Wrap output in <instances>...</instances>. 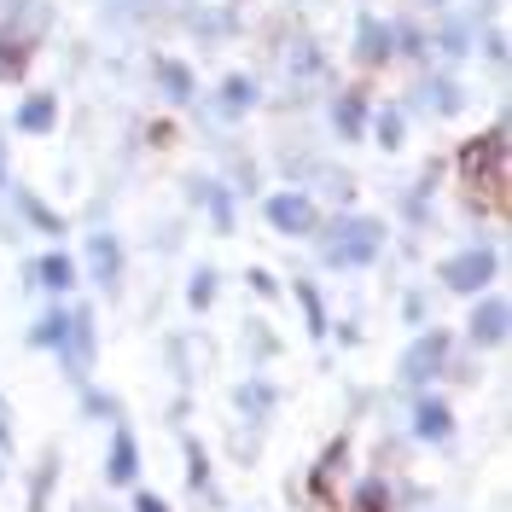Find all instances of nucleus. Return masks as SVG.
<instances>
[{"mask_svg":"<svg viewBox=\"0 0 512 512\" xmlns=\"http://www.w3.org/2000/svg\"><path fill=\"white\" fill-rule=\"evenodd\" d=\"M379 251H384V222H373V216H338L326 227V239H320V256L332 268H361Z\"/></svg>","mask_w":512,"mask_h":512,"instance_id":"1","label":"nucleus"},{"mask_svg":"<svg viewBox=\"0 0 512 512\" xmlns=\"http://www.w3.org/2000/svg\"><path fill=\"white\" fill-rule=\"evenodd\" d=\"M437 280H443L448 291H483L489 280H495V251H483V245H472V251H460V256H448L443 268H437Z\"/></svg>","mask_w":512,"mask_h":512,"instance_id":"2","label":"nucleus"},{"mask_svg":"<svg viewBox=\"0 0 512 512\" xmlns=\"http://www.w3.org/2000/svg\"><path fill=\"white\" fill-rule=\"evenodd\" d=\"M443 367H448V332H419L414 344H408V355H402V379L408 384L437 379Z\"/></svg>","mask_w":512,"mask_h":512,"instance_id":"3","label":"nucleus"},{"mask_svg":"<svg viewBox=\"0 0 512 512\" xmlns=\"http://www.w3.org/2000/svg\"><path fill=\"white\" fill-rule=\"evenodd\" d=\"M59 355H64V373H70V379H88V361H94V315H88V309L70 315Z\"/></svg>","mask_w":512,"mask_h":512,"instance_id":"4","label":"nucleus"},{"mask_svg":"<svg viewBox=\"0 0 512 512\" xmlns=\"http://www.w3.org/2000/svg\"><path fill=\"white\" fill-rule=\"evenodd\" d=\"M268 222L280 227V233H315V204H309V192H274L268 198Z\"/></svg>","mask_w":512,"mask_h":512,"instance_id":"5","label":"nucleus"},{"mask_svg":"<svg viewBox=\"0 0 512 512\" xmlns=\"http://www.w3.org/2000/svg\"><path fill=\"white\" fill-rule=\"evenodd\" d=\"M390 47H396V30H390L384 18L367 12V18L355 24V59H361V64H384V59H390Z\"/></svg>","mask_w":512,"mask_h":512,"instance_id":"6","label":"nucleus"},{"mask_svg":"<svg viewBox=\"0 0 512 512\" xmlns=\"http://www.w3.org/2000/svg\"><path fill=\"white\" fill-rule=\"evenodd\" d=\"M507 320H512V309H507V297H483L478 309H472V344H501L507 338Z\"/></svg>","mask_w":512,"mask_h":512,"instance_id":"7","label":"nucleus"},{"mask_svg":"<svg viewBox=\"0 0 512 512\" xmlns=\"http://www.w3.org/2000/svg\"><path fill=\"white\" fill-rule=\"evenodd\" d=\"M88 268H94L99 286H117V280H123V245H117L111 233L88 239Z\"/></svg>","mask_w":512,"mask_h":512,"instance_id":"8","label":"nucleus"},{"mask_svg":"<svg viewBox=\"0 0 512 512\" xmlns=\"http://www.w3.org/2000/svg\"><path fill=\"white\" fill-rule=\"evenodd\" d=\"M414 437H425V443H448V437H454V414H448L443 402H419L414 408Z\"/></svg>","mask_w":512,"mask_h":512,"instance_id":"9","label":"nucleus"},{"mask_svg":"<svg viewBox=\"0 0 512 512\" xmlns=\"http://www.w3.org/2000/svg\"><path fill=\"white\" fill-rule=\"evenodd\" d=\"M134 472H140V448H134L128 431H117V437H111V460H105V478L111 483H134Z\"/></svg>","mask_w":512,"mask_h":512,"instance_id":"10","label":"nucleus"},{"mask_svg":"<svg viewBox=\"0 0 512 512\" xmlns=\"http://www.w3.org/2000/svg\"><path fill=\"white\" fill-rule=\"evenodd\" d=\"M35 286L41 291H53V297H59V291H70L76 286V262H70V256H41V262H35Z\"/></svg>","mask_w":512,"mask_h":512,"instance_id":"11","label":"nucleus"},{"mask_svg":"<svg viewBox=\"0 0 512 512\" xmlns=\"http://www.w3.org/2000/svg\"><path fill=\"white\" fill-rule=\"evenodd\" d=\"M419 105H425V111H437V117H454V111H460V88H454V82H448V76H431V82H419Z\"/></svg>","mask_w":512,"mask_h":512,"instance_id":"12","label":"nucleus"},{"mask_svg":"<svg viewBox=\"0 0 512 512\" xmlns=\"http://www.w3.org/2000/svg\"><path fill=\"white\" fill-rule=\"evenodd\" d=\"M332 128H338L344 140H355V134L367 128V99L361 94H338V105H332Z\"/></svg>","mask_w":512,"mask_h":512,"instance_id":"13","label":"nucleus"},{"mask_svg":"<svg viewBox=\"0 0 512 512\" xmlns=\"http://www.w3.org/2000/svg\"><path fill=\"white\" fill-rule=\"evenodd\" d=\"M344 460H350V443H344V437H338V443H332V448H326V454H320L315 478H309V489H315L320 501H326V495H332V478H338V472H344Z\"/></svg>","mask_w":512,"mask_h":512,"instance_id":"14","label":"nucleus"},{"mask_svg":"<svg viewBox=\"0 0 512 512\" xmlns=\"http://www.w3.org/2000/svg\"><path fill=\"white\" fill-rule=\"evenodd\" d=\"M59 123V99H47V94H35L24 111H18V128L24 134H47V128Z\"/></svg>","mask_w":512,"mask_h":512,"instance_id":"15","label":"nucleus"},{"mask_svg":"<svg viewBox=\"0 0 512 512\" xmlns=\"http://www.w3.org/2000/svg\"><path fill=\"white\" fill-rule=\"evenodd\" d=\"M158 82H163V94L175 99V105H187V99H192V70L181 59H163L158 64Z\"/></svg>","mask_w":512,"mask_h":512,"instance_id":"16","label":"nucleus"},{"mask_svg":"<svg viewBox=\"0 0 512 512\" xmlns=\"http://www.w3.org/2000/svg\"><path fill=\"white\" fill-rule=\"evenodd\" d=\"M64 326H70V315H64V309H47V315L35 320L30 344H35V350H59V344H64Z\"/></svg>","mask_w":512,"mask_h":512,"instance_id":"17","label":"nucleus"},{"mask_svg":"<svg viewBox=\"0 0 512 512\" xmlns=\"http://www.w3.org/2000/svg\"><path fill=\"white\" fill-rule=\"evenodd\" d=\"M256 105V82L251 76H227L222 82V111L227 117H239V111H251Z\"/></svg>","mask_w":512,"mask_h":512,"instance_id":"18","label":"nucleus"},{"mask_svg":"<svg viewBox=\"0 0 512 512\" xmlns=\"http://www.w3.org/2000/svg\"><path fill=\"white\" fill-rule=\"evenodd\" d=\"M291 297L303 303V320H309V332H315V338H326V303H320V291L309 286V280H297V286H291Z\"/></svg>","mask_w":512,"mask_h":512,"instance_id":"19","label":"nucleus"},{"mask_svg":"<svg viewBox=\"0 0 512 512\" xmlns=\"http://www.w3.org/2000/svg\"><path fill=\"white\" fill-rule=\"evenodd\" d=\"M12 204H18V210H24V216L41 227V233H64V222L47 210V204H41V198H35V192H18V187H12Z\"/></svg>","mask_w":512,"mask_h":512,"instance_id":"20","label":"nucleus"},{"mask_svg":"<svg viewBox=\"0 0 512 512\" xmlns=\"http://www.w3.org/2000/svg\"><path fill=\"white\" fill-rule=\"evenodd\" d=\"M355 512H390V483L367 478L361 489H355Z\"/></svg>","mask_w":512,"mask_h":512,"instance_id":"21","label":"nucleus"},{"mask_svg":"<svg viewBox=\"0 0 512 512\" xmlns=\"http://www.w3.org/2000/svg\"><path fill=\"white\" fill-rule=\"evenodd\" d=\"M198 198H204V204H210V216H216V227H233V198H227V187H216V181H204V187H198Z\"/></svg>","mask_w":512,"mask_h":512,"instance_id":"22","label":"nucleus"},{"mask_svg":"<svg viewBox=\"0 0 512 512\" xmlns=\"http://www.w3.org/2000/svg\"><path fill=\"white\" fill-rule=\"evenodd\" d=\"M187 303L192 309H210V303H216V268H198V274H192Z\"/></svg>","mask_w":512,"mask_h":512,"instance_id":"23","label":"nucleus"},{"mask_svg":"<svg viewBox=\"0 0 512 512\" xmlns=\"http://www.w3.org/2000/svg\"><path fill=\"white\" fill-rule=\"evenodd\" d=\"M24 64H30V53H24V41L0 35V76H24Z\"/></svg>","mask_w":512,"mask_h":512,"instance_id":"24","label":"nucleus"},{"mask_svg":"<svg viewBox=\"0 0 512 512\" xmlns=\"http://www.w3.org/2000/svg\"><path fill=\"white\" fill-rule=\"evenodd\" d=\"M373 134H379V146H384V152H396V146H402V111H379Z\"/></svg>","mask_w":512,"mask_h":512,"instance_id":"25","label":"nucleus"},{"mask_svg":"<svg viewBox=\"0 0 512 512\" xmlns=\"http://www.w3.org/2000/svg\"><path fill=\"white\" fill-rule=\"evenodd\" d=\"M53 472H59V460L47 454V460H41V472H35V489H30V507H35V512H47V489H53Z\"/></svg>","mask_w":512,"mask_h":512,"instance_id":"26","label":"nucleus"},{"mask_svg":"<svg viewBox=\"0 0 512 512\" xmlns=\"http://www.w3.org/2000/svg\"><path fill=\"white\" fill-rule=\"evenodd\" d=\"M187 483L192 489H210V460H204V448L198 443L187 448Z\"/></svg>","mask_w":512,"mask_h":512,"instance_id":"27","label":"nucleus"},{"mask_svg":"<svg viewBox=\"0 0 512 512\" xmlns=\"http://www.w3.org/2000/svg\"><path fill=\"white\" fill-rule=\"evenodd\" d=\"M268 402H274V390H268V384H239V408H251V414H268Z\"/></svg>","mask_w":512,"mask_h":512,"instance_id":"28","label":"nucleus"},{"mask_svg":"<svg viewBox=\"0 0 512 512\" xmlns=\"http://www.w3.org/2000/svg\"><path fill=\"white\" fill-rule=\"evenodd\" d=\"M251 291H256V297H274L280 286H274V274H268V268H251Z\"/></svg>","mask_w":512,"mask_h":512,"instance_id":"29","label":"nucleus"},{"mask_svg":"<svg viewBox=\"0 0 512 512\" xmlns=\"http://www.w3.org/2000/svg\"><path fill=\"white\" fill-rule=\"evenodd\" d=\"M134 512H169V501L163 495H134Z\"/></svg>","mask_w":512,"mask_h":512,"instance_id":"30","label":"nucleus"},{"mask_svg":"<svg viewBox=\"0 0 512 512\" xmlns=\"http://www.w3.org/2000/svg\"><path fill=\"white\" fill-rule=\"evenodd\" d=\"M117 6H128V12H146V6H152V0H117Z\"/></svg>","mask_w":512,"mask_h":512,"instance_id":"31","label":"nucleus"},{"mask_svg":"<svg viewBox=\"0 0 512 512\" xmlns=\"http://www.w3.org/2000/svg\"><path fill=\"white\" fill-rule=\"evenodd\" d=\"M12 443V425H6V414H0V448Z\"/></svg>","mask_w":512,"mask_h":512,"instance_id":"32","label":"nucleus"},{"mask_svg":"<svg viewBox=\"0 0 512 512\" xmlns=\"http://www.w3.org/2000/svg\"><path fill=\"white\" fill-rule=\"evenodd\" d=\"M0 187H6V152H0Z\"/></svg>","mask_w":512,"mask_h":512,"instance_id":"33","label":"nucleus"},{"mask_svg":"<svg viewBox=\"0 0 512 512\" xmlns=\"http://www.w3.org/2000/svg\"><path fill=\"white\" fill-rule=\"evenodd\" d=\"M431 6H437V0H431Z\"/></svg>","mask_w":512,"mask_h":512,"instance_id":"34","label":"nucleus"}]
</instances>
